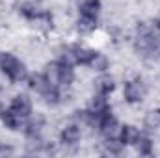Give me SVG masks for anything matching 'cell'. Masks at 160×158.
<instances>
[{"label": "cell", "mask_w": 160, "mask_h": 158, "mask_svg": "<svg viewBox=\"0 0 160 158\" xmlns=\"http://www.w3.org/2000/svg\"><path fill=\"white\" fill-rule=\"evenodd\" d=\"M132 50L140 56L145 63H155L160 60V34L155 24L151 22H138L134 36H132Z\"/></svg>", "instance_id": "obj_1"}, {"label": "cell", "mask_w": 160, "mask_h": 158, "mask_svg": "<svg viewBox=\"0 0 160 158\" xmlns=\"http://www.w3.org/2000/svg\"><path fill=\"white\" fill-rule=\"evenodd\" d=\"M0 71L11 84H26L28 75H30L26 63L9 50L0 52Z\"/></svg>", "instance_id": "obj_2"}, {"label": "cell", "mask_w": 160, "mask_h": 158, "mask_svg": "<svg viewBox=\"0 0 160 158\" xmlns=\"http://www.w3.org/2000/svg\"><path fill=\"white\" fill-rule=\"evenodd\" d=\"M43 73H45V77L48 78V82H50L52 86H58V87H62V89H71L73 84H75V80H77L75 67H73V65H65V63H62L60 60L47 62Z\"/></svg>", "instance_id": "obj_3"}, {"label": "cell", "mask_w": 160, "mask_h": 158, "mask_svg": "<svg viewBox=\"0 0 160 158\" xmlns=\"http://www.w3.org/2000/svg\"><path fill=\"white\" fill-rule=\"evenodd\" d=\"M149 95V84L142 77H130L123 82V101L130 106L142 104Z\"/></svg>", "instance_id": "obj_4"}, {"label": "cell", "mask_w": 160, "mask_h": 158, "mask_svg": "<svg viewBox=\"0 0 160 158\" xmlns=\"http://www.w3.org/2000/svg\"><path fill=\"white\" fill-rule=\"evenodd\" d=\"M58 140H60V143L63 147H77L80 141H82V126H80L77 121H71V123L63 125L60 128Z\"/></svg>", "instance_id": "obj_5"}, {"label": "cell", "mask_w": 160, "mask_h": 158, "mask_svg": "<svg viewBox=\"0 0 160 158\" xmlns=\"http://www.w3.org/2000/svg\"><path fill=\"white\" fill-rule=\"evenodd\" d=\"M8 108H11L15 114H19L21 117H24V119H28L34 114V102H32V99H30L28 93H17V95H13Z\"/></svg>", "instance_id": "obj_6"}, {"label": "cell", "mask_w": 160, "mask_h": 158, "mask_svg": "<svg viewBox=\"0 0 160 158\" xmlns=\"http://www.w3.org/2000/svg\"><path fill=\"white\" fill-rule=\"evenodd\" d=\"M119 119L116 117L114 112H108L104 116H101L99 119V125H97V132L101 134V138H112V136H118L119 134Z\"/></svg>", "instance_id": "obj_7"}, {"label": "cell", "mask_w": 160, "mask_h": 158, "mask_svg": "<svg viewBox=\"0 0 160 158\" xmlns=\"http://www.w3.org/2000/svg\"><path fill=\"white\" fill-rule=\"evenodd\" d=\"M99 30V17H93V15H78L77 21H75V32L82 36V37H88V36H93L97 34Z\"/></svg>", "instance_id": "obj_8"}, {"label": "cell", "mask_w": 160, "mask_h": 158, "mask_svg": "<svg viewBox=\"0 0 160 158\" xmlns=\"http://www.w3.org/2000/svg\"><path fill=\"white\" fill-rule=\"evenodd\" d=\"M0 123H2V126H4L6 130L17 132V130H22L26 119L21 117L19 114H15L11 108H4V110H0Z\"/></svg>", "instance_id": "obj_9"}, {"label": "cell", "mask_w": 160, "mask_h": 158, "mask_svg": "<svg viewBox=\"0 0 160 158\" xmlns=\"http://www.w3.org/2000/svg\"><path fill=\"white\" fill-rule=\"evenodd\" d=\"M142 130L136 126V125H130V123H125L119 126V140L125 143V147H134L138 143V140L142 138Z\"/></svg>", "instance_id": "obj_10"}, {"label": "cell", "mask_w": 160, "mask_h": 158, "mask_svg": "<svg viewBox=\"0 0 160 158\" xmlns=\"http://www.w3.org/2000/svg\"><path fill=\"white\" fill-rule=\"evenodd\" d=\"M116 87H118V82H116V78H114L110 73L99 75V78L93 82L95 93H101V95H106V97H110V95L116 91Z\"/></svg>", "instance_id": "obj_11"}, {"label": "cell", "mask_w": 160, "mask_h": 158, "mask_svg": "<svg viewBox=\"0 0 160 158\" xmlns=\"http://www.w3.org/2000/svg\"><path fill=\"white\" fill-rule=\"evenodd\" d=\"M26 86H28V89H30V91H34L36 95H39V97H41V95H43V93L52 86V84L48 82V78L45 77V73H43V71H41V73L36 71V73H30V75H28Z\"/></svg>", "instance_id": "obj_12"}, {"label": "cell", "mask_w": 160, "mask_h": 158, "mask_svg": "<svg viewBox=\"0 0 160 158\" xmlns=\"http://www.w3.org/2000/svg\"><path fill=\"white\" fill-rule=\"evenodd\" d=\"M88 108L97 114V116H104L108 112H112V104H110V99L106 95H101V93H93L89 97V102H88Z\"/></svg>", "instance_id": "obj_13"}, {"label": "cell", "mask_w": 160, "mask_h": 158, "mask_svg": "<svg viewBox=\"0 0 160 158\" xmlns=\"http://www.w3.org/2000/svg\"><path fill=\"white\" fill-rule=\"evenodd\" d=\"M101 149H102V155H106V156H119L121 153L125 151V143L119 140V136L102 138Z\"/></svg>", "instance_id": "obj_14"}, {"label": "cell", "mask_w": 160, "mask_h": 158, "mask_svg": "<svg viewBox=\"0 0 160 158\" xmlns=\"http://www.w3.org/2000/svg\"><path fill=\"white\" fill-rule=\"evenodd\" d=\"M56 60H60L65 65L77 67V43H63L58 48V58Z\"/></svg>", "instance_id": "obj_15"}, {"label": "cell", "mask_w": 160, "mask_h": 158, "mask_svg": "<svg viewBox=\"0 0 160 158\" xmlns=\"http://www.w3.org/2000/svg\"><path fill=\"white\" fill-rule=\"evenodd\" d=\"M142 125H143V128H145L147 132H158L160 130V106L149 108V110L143 114Z\"/></svg>", "instance_id": "obj_16"}, {"label": "cell", "mask_w": 160, "mask_h": 158, "mask_svg": "<svg viewBox=\"0 0 160 158\" xmlns=\"http://www.w3.org/2000/svg\"><path fill=\"white\" fill-rule=\"evenodd\" d=\"M78 15H93L99 17L102 11V0H77Z\"/></svg>", "instance_id": "obj_17"}, {"label": "cell", "mask_w": 160, "mask_h": 158, "mask_svg": "<svg viewBox=\"0 0 160 158\" xmlns=\"http://www.w3.org/2000/svg\"><path fill=\"white\" fill-rule=\"evenodd\" d=\"M95 54H97V48L88 47V45H78V43H77V65L88 67V65L91 63V60L95 58Z\"/></svg>", "instance_id": "obj_18"}, {"label": "cell", "mask_w": 160, "mask_h": 158, "mask_svg": "<svg viewBox=\"0 0 160 158\" xmlns=\"http://www.w3.org/2000/svg\"><path fill=\"white\" fill-rule=\"evenodd\" d=\"M110 65H112V63H110V58H108L104 52L97 50V54H95V58L91 60V63L88 65V69H91V71L102 75V73H108V71H110Z\"/></svg>", "instance_id": "obj_19"}, {"label": "cell", "mask_w": 160, "mask_h": 158, "mask_svg": "<svg viewBox=\"0 0 160 158\" xmlns=\"http://www.w3.org/2000/svg\"><path fill=\"white\" fill-rule=\"evenodd\" d=\"M134 147H136V153L140 156H153L155 155V141H153L151 136L142 134V138L138 140V143Z\"/></svg>", "instance_id": "obj_20"}, {"label": "cell", "mask_w": 160, "mask_h": 158, "mask_svg": "<svg viewBox=\"0 0 160 158\" xmlns=\"http://www.w3.org/2000/svg\"><path fill=\"white\" fill-rule=\"evenodd\" d=\"M0 155H13V147L9 143L0 141Z\"/></svg>", "instance_id": "obj_21"}, {"label": "cell", "mask_w": 160, "mask_h": 158, "mask_svg": "<svg viewBox=\"0 0 160 158\" xmlns=\"http://www.w3.org/2000/svg\"><path fill=\"white\" fill-rule=\"evenodd\" d=\"M153 24H155V28H157V32L160 34V17H157V21H155Z\"/></svg>", "instance_id": "obj_22"}]
</instances>
